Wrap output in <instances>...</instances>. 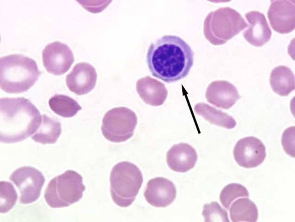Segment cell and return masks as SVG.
<instances>
[{"label": "cell", "mask_w": 295, "mask_h": 222, "mask_svg": "<svg viewBox=\"0 0 295 222\" xmlns=\"http://www.w3.org/2000/svg\"><path fill=\"white\" fill-rule=\"evenodd\" d=\"M295 126L290 127L285 130L281 138V143L285 152L292 157L295 158Z\"/></svg>", "instance_id": "25"}, {"label": "cell", "mask_w": 295, "mask_h": 222, "mask_svg": "<svg viewBox=\"0 0 295 222\" xmlns=\"http://www.w3.org/2000/svg\"><path fill=\"white\" fill-rule=\"evenodd\" d=\"M137 123V117L133 111L125 107H115L104 115L101 130L107 140L118 143L133 136Z\"/></svg>", "instance_id": "7"}, {"label": "cell", "mask_w": 295, "mask_h": 222, "mask_svg": "<svg viewBox=\"0 0 295 222\" xmlns=\"http://www.w3.org/2000/svg\"><path fill=\"white\" fill-rule=\"evenodd\" d=\"M51 109L57 115L64 117L75 115L82 107L75 100L65 95L56 94L49 101Z\"/></svg>", "instance_id": "21"}, {"label": "cell", "mask_w": 295, "mask_h": 222, "mask_svg": "<svg viewBox=\"0 0 295 222\" xmlns=\"http://www.w3.org/2000/svg\"><path fill=\"white\" fill-rule=\"evenodd\" d=\"M245 16L250 25L243 31L244 38L253 46H262L270 40L272 35L264 15L258 11H252L246 13Z\"/></svg>", "instance_id": "14"}, {"label": "cell", "mask_w": 295, "mask_h": 222, "mask_svg": "<svg viewBox=\"0 0 295 222\" xmlns=\"http://www.w3.org/2000/svg\"><path fill=\"white\" fill-rule=\"evenodd\" d=\"M43 65L50 73L62 75L70 69L74 61L73 54L66 44L55 41L48 44L42 52Z\"/></svg>", "instance_id": "9"}, {"label": "cell", "mask_w": 295, "mask_h": 222, "mask_svg": "<svg viewBox=\"0 0 295 222\" xmlns=\"http://www.w3.org/2000/svg\"><path fill=\"white\" fill-rule=\"evenodd\" d=\"M136 88L143 102L152 106L163 104L168 93L164 84L149 76L139 79Z\"/></svg>", "instance_id": "16"}, {"label": "cell", "mask_w": 295, "mask_h": 222, "mask_svg": "<svg viewBox=\"0 0 295 222\" xmlns=\"http://www.w3.org/2000/svg\"><path fill=\"white\" fill-rule=\"evenodd\" d=\"M196 113L202 116L210 123L217 126L231 129L235 127L236 122L234 119L227 113L205 104L196 105Z\"/></svg>", "instance_id": "20"}, {"label": "cell", "mask_w": 295, "mask_h": 222, "mask_svg": "<svg viewBox=\"0 0 295 222\" xmlns=\"http://www.w3.org/2000/svg\"><path fill=\"white\" fill-rule=\"evenodd\" d=\"M194 55L190 46L181 38L165 35L150 44L146 61L153 76L170 83L188 74L193 64Z\"/></svg>", "instance_id": "1"}, {"label": "cell", "mask_w": 295, "mask_h": 222, "mask_svg": "<svg viewBox=\"0 0 295 222\" xmlns=\"http://www.w3.org/2000/svg\"><path fill=\"white\" fill-rule=\"evenodd\" d=\"M271 26L275 31L287 34L295 28V4L292 0H272L267 13Z\"/></svg>", "instance_id": "11"}, {"label": "cell", "mask_w": 295, "mask_h": 222, "mask_svg": "<svg viewBox=\"0 0 295 222\" xmlns=\"http://www.w3.org/2000/svg\"><path fill=\"white\" fill-rule=\"evenodd\" d=\"M143 181L138 167L128 161L116 164L110 176V190L112 200L121 207L130 206L135 199Z\"/></svg>", "instance_id": "5"}, {"label": "cell", "mask_w": 295, "mask_h": 222, "mask_svg": "<svg viewBox=\"0 0 295 222\" xmlns=\"http://www.w3.org/2000/svg\"><path fill=\"white\" fill-rule=\"evenodd\" d=\"M61 132L60 122L44 115L39 128L31 138L35 142L43 144H53L56 141Z\"/></svg>", "instance_id": "19"}, {"label": "cell", "mask_w": 295, "mask_h": 222, "mask_svg": "<svg viewBox=\"0 0 295 222\" xmlns=\"http://www.w3.org/2000/svg\"><path fill=\"white\" fill-rule=\"evenodd\" d=\"M197 160V155L195 149L190 145L184 143L174 145L166 155V161L169 167L178 172H186L193 168Z\"/></svg>", "instance_id": "15"}, {"label": "cell", "mask_w": 295, "mask_h": 222, "mask_svg": "<svg viewBox=\"0 0 295 222\" xmlns=\"http://www.w3.org/2000/svg\"><path fill=\"white\" fill-rule=\"evenodd\" d=\"M270 82L273 90L280 96H287L295 89L294 75L289 68L284 65L279 66L273 69Z\"/></svg>", "instance_id": "17"}, {"label": "cell", "mask_w": 295, "mask_h": 222, "mask_svg": "<svg viewBox=\"0 0 295 222\" xmlns=\"http://www.w3.org/2000/svg\"><path fill=\"white\" fill-rule=\"evenodd\" d=\"M42 116L36 107L24 98H3L0 100V140L15 143L35 133Z\"/></svg>", "instance_id": "2"}, {"label": "cell", "mask_w": 295, "mask_h": 222, "mask_svg": "<svg viewBox=\"0 0 295 222\" xmlns=\"http://www.w3.org/2000/svg\"><path fill=\"white\" fill-rule=\"evenodd\" d=\"M85 189L81 175L74 170H67L49 181L44 197L52 208L67 207L80 200Z\"/></svg>", "instance_id": "6"}, {"label": "cell", "mask_w": 295, "mask_h": 222, "mask_svg": "<svg viewBox=\"0 0 295 222\" xmlns=\"http://www.w3.org/2000/svg\"><path fill=\"white\" fill-rule=\"evenodd\" d=\"M77 1L87 10L94 13L101 12L111 1V0H77Z\"/></svg>", "instance_id": "26"}, {"label": "cell", "mask_w": 295, "mask_h": 222, "mask_svg": "<svg viewBox=\"0 0 295 222\" xmlns=\"http://www.w3.org/2000/svg\"><path fill=\"white\" fill-rule=\"evenodd\" d=\"M40 74L35 61L22 55L13 54L0 58V87L7 93L26 91Z\"/></svg>", "instance_id": "3"}, {"label": "cell", "mask_w": 295, "mask_h": 222, "mask_svg": "<svg viewBox=\"0 0 295 222\" xmlns=\"http://www.w3.org/2000/svg\"><path fill=\"white\" fill-rule=\"evenodd\" d=\"M97 74L90 64L81 62L76 64L66 77V85L69 90L81 95L87 94L94 87Z\"/></svg>", "instance_id": "13"}, {"label": "cell", "mask_w": 295, "mask_h": 222, "mask_svg": "<svg viewBox=\"0 0 295 222\" xmlns=\"http://www.w3.org/2000/svg\"><path fill=\"white\" fill-rule=\"evenodd\" d=\"M202 215L205 222H230L227 211L216 202L204 205Z\"/></svg>", "instance_id": "24"}, {"label": "cell", "mask_w": 295, "mask_h": 222, "mask_svg": "<svg viewBox=\"0 0 295 222\" xmlns=\"http://www.w3.org/2000/svg\"><path fill=\"white\" fill-rule=\"evenodd\" d=\"M249 193L246 188L241 184L232 183L226 186L221 191L219 198L222 204L228 209L232 202L237 198L248 197Z\"/></svg>", "instance_id": "22"}, {"label": "cell", "mask_w": 295, "mask_h": 222, "mask_svg": "<svg viewBox=\"0 0 295 222\" xmlns=\"http://www.w3.org/2000/svg\"><path fill=\"white\" fill-rule=\"evenodd\" d=\"M233 155L237 164L241 167L250 168L261 164L266 156L265 147L259 139L250 136L243 138L237 143Z\"/></svg>", "instance_id": "10"}, {"label": "cell", "mask_w": 295, "mask_h": 222, "mask_svg": "<svg viewBox=\"0 0 295 222\" xmlns=\"http://www.w3.org/2000/svg\"><path fill=\"white\" fill-rule=\"evenodd\" d=\"M176 195L173 183L162 177H156L148 182L144 192L147 202L156 207H165L171 204Z\"/></svg>", "instance_id": "12"}, {"label": "cell", "mask_w": 295, "mask_h": 222, "mask_svg": "<svg viewBox=\"0 0 295 222\" xmlns=\"http://www.w3.org/2000/svg\"><path fill=\"white\" fill-rule=\"evenodd\" d=\"M248 25L241 15L229 7H219L210 12L204 22L206 39L215 45H223Z\"/></svg>", "instance_id": "4"}, {"label": "cell", "mask_w": 295, "mask_h": 222, "mask_svg": "<svg viewBox=\"0 0 295 222\" xmlns=\"http://www.w3.org/2000/svg\"><path fill=\"white\" fill-rule=\"evenodd\" d=\"M9 179L20 191V202L24 204L31 203L38 199L45 181L41 171L30 166L18 168L13 172Z\"/></svg>", "instance_id": "8"}, {"label": "cell", "mask_w": 295, "mask_h": 222, "mask_svg": "<svg viewBox=\"0 0 295 222\" xmlns=\"http://www.w3.org/2000/svg\"><path fill=\"white\" fill-rule=\"evenodd\" d=\"M229 214L232 222H256L258 217L256 205L247 198H239L234 202L230 208Z\"/></svg>", "instance_id": "18"}, {"label": "cell", "mask_w": 295, "mask_h": 222, "mask_svg": "<svg viewBox=\"0 0 295 222\" xmlns=\"http://www.w3.org/2000/svg\"><path fill=\"white\" fill-rule=\"evenodd\" d=\"M0 212L5 213L15 205L18 195L12 184L8 181H0Z\"/></svg>", "instance_id": "23"}]
</instances>
